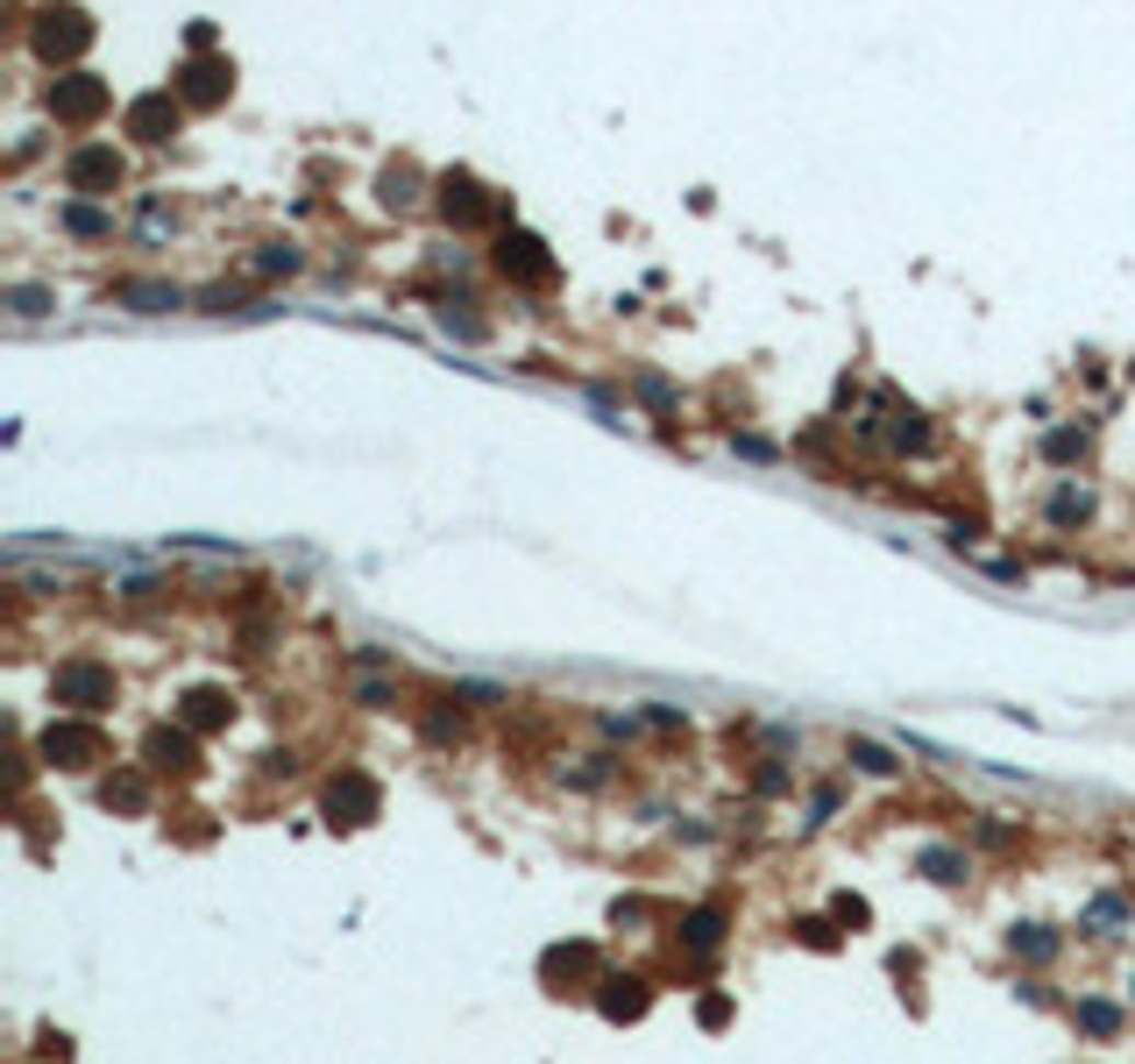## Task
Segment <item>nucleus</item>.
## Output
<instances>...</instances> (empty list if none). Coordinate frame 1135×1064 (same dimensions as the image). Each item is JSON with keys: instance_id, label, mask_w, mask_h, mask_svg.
<instances>
[{"instance_id": "obj_1", "label": "nucleus", "mask_w": 1135, "mask_h": 1064, "mask_svg": "<svg viewBox=\"0 0 1135 1064\" xmlns=\"http://www.w3.org/2000/svg\"><path fill=\"white\" fill-rule=\"evenodd\" d=\"M100 107H107V85H100L93 71H71V79H57V85H50V114H57V122H71V128L93 122Z\"/></svg>"}, {"instance_id": "obj_2", "label": "nucleus", "mask_w": 1135, "mask_h": 1064, "mask_svg": "<svg viewBox=\"0 0 1135 1064\" xmlns=\"http://www.w3.org/2000/svg\"><path fill=\"white\" fill-rule=\"evenodd\" d=\"M85 43H93V22H85V14H71V8L43 14V28H36V50L43 57H79Z\"/></svg>"}, {"instance_id": "obj_3", "label": "nucleus", "mask_w": 1135, "mask_h": 1064, "mask_svg": "<svg viewBox=\"0 0 1135 1064\" xmlns=\"http://www.w3.org/2000/svg\"><path fill=\"white\" fill-rule=\"evenodd\" d=\"M65 185H71V192H114V185H122V157H114L107 142L79 149V157L65 163Z\"/></svg>"}, {"instance_id": "obj_4", "label": "nucleus", "mask_w": 1135, "mask_h": 1064, "mask_svg": "<svg viewBox=\"0 0 1135 1064\" xmlns=\"http://www.w3.org/2000/svg\"><path fill=\"white\" fill-rule=\"evenodd\" d=\"M497 270H504V277H526V284H540L554 263H547V249L532 242V234H504V242H497Z\"/></svg>"}, {"instance_id": "obj_5", "label": "nucleus", "mask_w": 1135, "mask_h": 1064, "mask_svg": "<svg viewBox=\"0 0 1135 1064\" xmlns=\"http://www.w3.org/2000/svg\"><path fill=\"white\" fill-rule=\"evenodd\" d=\"M128 128H136L142 142H163V135L177 128V100L171 93H142L136 107H128Z\"/></svg>"}, {"instance_id": "obj_6", "label": "nucleus", "mask_w": 1135, "mask_h": 1064, "mask_svg": "<svg viewBox=\"0 0 1135 1064\" xmlns=\"http://www.w3.org/2000/svg\"><path fill=\"white\" fill-rule=\"evenodd\" d=\"M114 298H122V306H136V312H171V306H185V291H177V284H157V277H122V284H114Z\"/></svg>"}, {"instance_id": "obj_7", "label": "nucleus", "mask_w": 1135, "mask_h": 1064, "mask_svg": "<svg viewBox=\"0 0 1135 1064\" xmlns=\"http://www.w3.org/2000/svg\"><path fill=\"white\" fill-rule=\"evenodd\" d=\"M57 696H65V702H85V710H93V702H107V696H114V682H107L100 667H65V674H57Z\"/></svg>"}, {"instance_id": "obj_8", "label": "nucleus", "mask_w": 1135, "mask_h": 1064, "mask_svg": "<svg viewBox=\"0 0 1135 1064\" xmlns=\"http://www.w3.org/2000/svg\"><path fill=\"white\" fill-rule=\"evenodd\" d=\"M440 214L469 228V220H483V214H490V199H483V192L469 185V178H447V185H440Z\"/></svg>"}, {"instance_id": "obj_9", "label": "nucleus", "mask_w": 1135, "mask_h": 1064, "mask_svg": "<svg viewBox=\"0 0 1135 1064\" xmlns=\"http://www.w3.org/2000/svg\"><path fill=\"white\" fill-rule=\"evenodd\" d=\"M228 79H234L228 65H192L177 93H185V100H220V93H228Z\"/></svg>"}, {"instance_id": "obj_10", "label": "nucleus", "mask_w": 1135, "mask_h": 1064, "mask_svg": "<svg viewBox=\"0 0 1135 1064\" xmlns=\"http://www.w3.org/2000/svg\"><path fill=\"white\" fill-rule=\"evenodd\" d=\"M65 228L79 234V242H107L114 220H107V214H93V206H65Z\"/></svg>"}, {"instance_id": "obj_11", "label": "nucleus", "mask_w": 1135, "mask_h": 1064, "mask_svg": "<svg viewBox=\"0 0 1135 1064\" xmlns=\"http://www.w3.org/2000/svg\"><path fill=\"white\" fill-rule=\"evenodd\" d=\"M1086 512H1093V504H1086V490H1079V483H1065V490L1051 497V518H1057V526H1079Z\"/></svg>"}, {"instance_id": "obj_12", "label": "nucleus", "mask_w": 1135, "mask_h": 1064, "mask_svg": "<svg viewBox=\"0 0 1135 1064\" xmlns=\"http://www.w3.org/2000/svg\"><path fill=\"white\" fill-rule=\"evenodd\" d=\"M894 447H930V419L922 412H894V433H887Z\"/></svg>"}, {"instance_id": "obj_13", "label": "nucleus", "mask_w": 1135, "mask_h": 1064, "mask_svg": "<svg viewBox=\"0 0 1135 1064\" xmlns=\"http://www.w3.org/2000/svg\"><path fill=\"white\" fill-rule=\"evenodd\" d=\"M1079 1022L1093 1029V1037H1114V1029H1122V1015H1114L1108 1000H1079Z\"/></svg>"}, {"instance_id": "obj_14", "label": "nucleus", "mask_w": 1135, "mask_h": 1064, "mask_svg": "<svg viewBox=\"0 0 1135 1064\" xmlns=\"http://www.w3.org/2000/svg\"><path fill=\"white\" fill-rule=\"evenodd\" d=\"M1079 455H1086V433H1071V426L1051 433V461H1079Z\"/></svg>"}, {"instance_id": "obj_15", "label": "nucleus", "mask_w": 1135, "mask_h": 1064, "mask_svg": "<svg viewBox=\"0 0 1135 1064\" xmlns=\"http://www.w3.org/2000/svg\"><path fill=\"white\" fill-rule=\"evenodd\" d=\"M851 759H859V767H865V774H894V759H887V753H880V745H865V739H859V745H851Z\"/></svg>"}, {"instance_id": "obj_16", "label": "nucleus", "mask_w": 1135, "mask_h": 1064, "mask_svg": "<svg viewBox=\"0 0 1135 1064\" xmlns=\"http://www.w3.org/2000/svg\"><path fill=\"white\" fill-rule=\"evenodd\" d=\"M256 270H263V277H277V270H298V249H263Z\"/></svg>"}, {"instance_id": "obj_17", "label": "nucleus", "mask_w": 1135, "mask_h": 1064, "mask_svg": "<svg viewBox=\"0 0 1135 1064\" xmlns=\"http://www.w3.org/2000/svg\"><path fill=\"white\" fill-rule=\"evenodd\" d=\"M383 199H391V206H412V171H391V178H383Z\"/></svg>"}, {"instance_id": "obj_18", "label": "nucleus", "mask_w": 1135, "mask_h": 1064, "mask_svg": "<svg viewBox=\"0 0 1135 1064\" xmlns=\"http://www.w3.org/2000/svg\"><path fill=\"white\" fill-rule=\"evenodd\" d=\"M922 866H930L937 880H959V851H930V859H922Z\"/></svg>"}, {"instance_id": "obj_19", "label": "nucleus", "mask_w": 1135, "mask_h": 1064, "mask_svg": "<svg viewBox=\"0 0 1135 1064\" xmlns=\"http://www.w3.org/2000/svg\"><path fill=\"white\" fill-rule=\"evenodd\" d=\"M14 312H22V320H36V312H50V298H43V291H14Z\"/></svg>"}]
</instances>
